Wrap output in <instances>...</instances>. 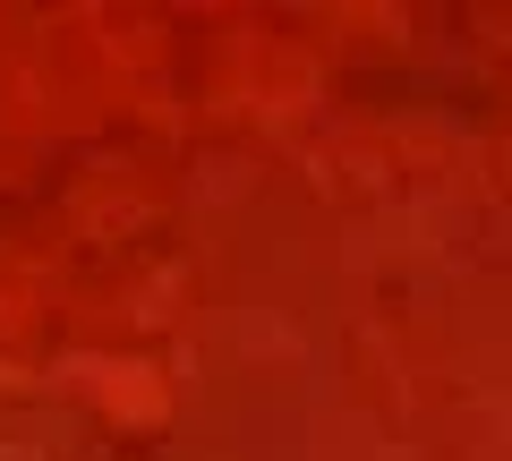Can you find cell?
Returning a JSON list of instances; mask_svg holds the SVG:
<instances>
[{
	"mask_svg": "<svg viewBox=\"0 0 512 461\" xmlns=\"http://www.w3.org/2000/svg\"><path fill=\"white\" fill-rule=\"evenodd\" d=\"M444 154L436 146H419V137H350V146H333L325 154V180L342 188V197H402L410 180H427Z\"/></svg>",
	"mask_w": 512,
	"mask_h": 461,
	"instance_id": "1",
	"label": "cell"
}]
</instances>
